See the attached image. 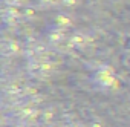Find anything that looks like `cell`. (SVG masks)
Masks as SVG:
<instances>
[{"instance_id":"cell-1","label":"cell","mask_w":130,"mask_h":127,"mask_svg":"<svg viewBox=\"0 0 130 127\" xmlns=\"http://www.w3.org/2000/svg\"><path fill=\"white\" fill-rule=\"evenodd\" d=\"M57 23H58L60 28H64V26H69V25H71V20H69V17H66V15H58Z\"/></svg>"},{"instance_id":"cell-2","label":"cell","mask_w":130,"mask_h":127,"mask_svg":"<svg viewBox=\"0 0 130 127\" xmlns=\"http://www.w3.org/2000/svg\"><path fill=\"white\" fill-rule=\"evenodd\" d=\"M41 2H44V3H47V5H52V3L57 2V0H41Z\"/></svg>"}]
</instances>
